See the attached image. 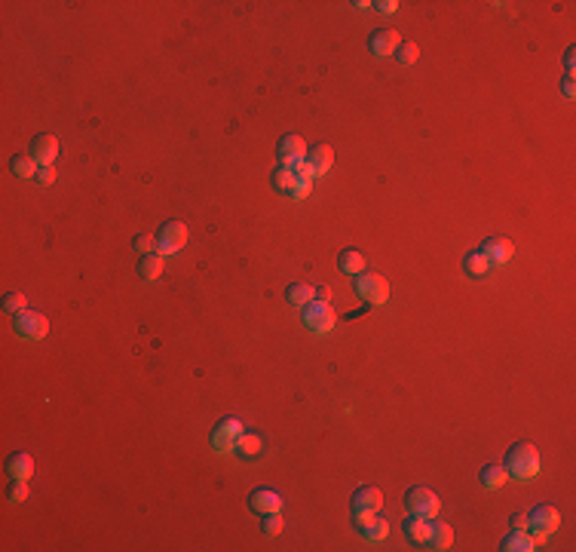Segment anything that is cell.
<instances>
[{
  "label": "cell",
  "instance_id": "6da1fadb",
  "mask_svg": "<svg viewBox=\"0 0 576 552\" xmlns=\"http://www.w3.org/2000/svg\"><path fill=\"white\" fill-rule=\"evenodd\" d=\"M506 473L509 479H518V482H528L540 473V451L533 442H515L506 451Z\"/></svg>",
  "mask_w": 576,
  "mask_h": 552
},
{
  "label": "cell",
  "instance_id": "7a4b0ae2",
  "mask_svg": "<svg viewBox=\"0 0 576 552\" xmlns=\"http://www.w3.org/2000/svg\"><path fill=\"white\" fill-rule=\"evenodd\" d=\"M353 292L359 301H365V307H380L389 301V282L386 276H380L374 270H362L353 276Z\"/></svg>",
  "mask_w": 576,
  "mask_h": 552
},
{
  "label": "cell",
  "instance_id": "3957f363",
  "mask_svg": "<svg viewBox=\"0 0 576 552\" xmlns=\"http://www.w3.org/2000/svg\"><path fill=\"white\" fill-rule=\"evenodd\" d=\"M405 506H408V516H417V518H426L429 521V518L438 516L441 500H438L436 491L417 485V488H411L408 494H405Z\"/></svg>",
  "mask_w": 576,
  "mask_h": 552
},
{
  "label": "cell",
  "instance_id": "277c9868",
  "mask_svg": "<svg viewBox=\"0 0 576 552\" xmlns=\"http://www.w3.org/2000/svg\"><path fill=\"white\" fill-rule=\"evenodd\" d=\"M558 525H561V513L555 506H549V504L533 506L528 513V531L537 537V543H542L552 531H558Z\"/></svg>",
  "mask_w": 576,
  "mask_h": 552
},
{
  "label": "cell",
  "instance_id": "5b68a950",
  "mask_svg": "<svg viewBox=\"0 0 576 552\" xmlns=\"http://www.w3.org/2000/svg\"><path fill=\"white\" fill-rule=\"evenodd\" d=\"M301 320H304V325H307V329H310L313 334H325V332L334 329L337 313L331 310V304L310 301L307 307H301Z\"/></svg>",
  "mask_w": 576,
  "mask_h": 552
},
{
  "label": "cell",
  "instance_id": "8992f818",
  "mask_svg": "<svg viewBox=\"0 0 576 552\" xmlns=\"http://www.w3.org/2000/svg\"><path fill=\"white\" fill-rule=\"evenodd\" d=\"M13 332L19 337H25V341H43L49 334V320L37 310H22V313H16V320H13Z\"/></svg>",
  "mask_w": 576,
  "mask_h": 552
},
{
  "label": "cell",
  "instance_id": "52a82bcc",
  "mask_svg": "<svg viewBox=\"0 0 576 552\" xmlns=\"http://www.w3.org/2000/svg\"><path fill=\"white\" fill-rule=\"evenodd\" d=\"M187 224L184 221H163L157 230V255H175L187 242Z\"/></svg>",
  "mask_w": 576,
  "mask_h": 552
},
{
  "label": "cell",
  "instance_id": "ba28073f",
  "mask_svg": "<svg viewBox=\"0 0 576 552\" xmlns=\"http://www.w3.org/2000/svg\"><path fill=\"white\" fill-rule=\"evenodd\" d=\"M245 433L242 429V421L240 417H224L221 424H215V429H212V448L215 451H233V445H236V439H240Z\"/></svg>",
  "mask_w": 576,
  "mask_h": 552
},
{
  "label": "cell",
  "instance_id": "9c48e42d",
  "mask_svg": "<svg viewBox=\"0 0 576 552\" xmlns=\"http://www.w3.org/2000/svg\"><path fill=\"white\" fill-rule=\"evenodd\" d=\"M478 252L488 258L490 267H503V264H509V258L515 255V242H512L509 237H488Z\"/></svg>",
  "mask_w": 576,
  "mask_h": 552
},
{
  "label": "cell",
  "instance_id": "30bf717a",
  "mask_svg": "<svg viewBox=\"0 0 576 552\" xmlns=\"http://www.w3.org/2000/svg\"><path fill=\"white\" fill-rule=\"evenodd\" d=\"M398 44H402L398 31H389V28H377V31H371V37H368V49H371V56H374V58L396 56Z\"/></svg>",
  "mask_w": 576,
  "mask_h": 552
},
{
  "label": "cell",
  "instance_id": "8fae6325",
  "mask_svg": "<svg viewBox=\"0 0 576 552\" xmlns=\"http://www.w3.org/2000/svg\"><path fill=\"white\" fill-rule=\"evenodd\" d=\"M349 509L353 513H380L384 509V491L374 485H362L349 500Z\"/></svg>",
  "mask_w": 576,
  "mask_h": 552
},
{
  "label": "cell",
  "instance_id": "7c38bea8",
  "mask_svg": "<svg viewBox=\"0 0 576 552\" xmlns=\"http://www.w3.org/2000/svg\"><path fill=\"white\" fill-rule=\"evenodd\" d=\"M28 153L40 163V166H53L56 157H58V138L53 132H40V136H34V141H31Z\"/></svg>",
  "mask_w": 576,
  "mask_h": 552
},
{
  "label": "cell",
  "instance_id": "4fadbf2b",
  "mask_svg": "<svg viewBox=\"0 0 576 552\" xmlns=\"http://www.w3.org/2000/svg\"><path fill=\"white\" fill-rule=\"evenodd\" d=\"M249 509L254 516H267V513H279L282 509V497L279 491L273 488H254L249 494Z\"/></svg>",
  "mask_w": 576,
  "mask_h": 552
},
{
  "label": "cell",
  "instance_id": "5bb4252c",
  "mask_svg": "<svg viewBox=\"0 0 576 552\" xmlns=\"http://www.w3.org/2000/svg\"><path fill=\"white\" fill-rule=\"evenodd\" d=\"M276 157H279L282 166H294V163L307 160V141L301 136H282L279 145H276Z\"/></svg>",
  "mask_w": 576,
  "mask_h": 552
},
{
  "label": "cell",
  "instance_id": "9a60e30c",
  "mask_svg": "<svg viewBox=\"0 0 576 552\" xmlns=\"http://www.w3.org/2000/svg\"><path fill=\"white\" fill-rule=\"evenodd\" d=\"M451 543H454V528L451 525H445V521H438V516L436 518H429V534H426V549H448Z\"/></svg>",
  "mask_w": 576,
  "mask_h": 552
},
{
  "label": "cell",
  "instance_id": "2e32d148",
  "mask_svg": "<svg viewBox=\"0 0 576 552\" xmlns=\"http://www.w3.org/2000/svg\"><path fill=\"white\" fill-rule=\"evenodd\" d=\"M31 473H34V457L28 451H13L6 457V476L9 479H22V482H28Z\"/></svg>",
  "mask_w": 576,
  "mask_h": 552
},
{
  "label": "cell",
  "instance_id": "e0dca14e",
  "mask_svg": "<svg viewBox=\"0 0 576 552\" xmlns=\"http://www.w3.org/2000/svg\"><path fill=\"white\" fill-rule=\"evenodd\" d=\"M540 543H537V537L530 534V531H518V528H512L506 537H503V543H500V549L503 552H530V549H537Z\"/></svg>",
  "mask_w": 576,
  "mask_h": 552
},
{
  "label": "cell",
  "instance_id": "ac0fdd59",
  "mask_svg": "<svg viewBox=\"0 0 576 552\" xmlns=\"http://www.w3.org/2000/svg\"><path fill=\"white\" fill-rule=\"evenodd\" d=\"M270 184H273V190L276 193H282V197H294V188H297V172L292 169V166H276L273 172H270Z\"/></svg>",
  "mask_w": 576,
  "mask_h": 552
},
{
  "label": "cell",
  "instance_id": "d6986e66",
  "mask_svg": "<svg viewBox=\"0 0 576 552\" xmlns=\"http://www.w3.org/2000/svg\"><path fill=\"white\" fill-rule=\"evenodd\" d=\"M233 451L240 454L242 460H254V457H261V454H264V439H261L258 433H242L240 439H236Z\"/></svg>",
  "mask_w": 576,
  "mask_h": 552
},
{
  "label": "cell",
  "instance_id": "ffe728a7",
  "mask_svg": "<svg viewBox=\"0 0 576 552\" xmlns=\"http://www.w3.org/2000/svg\"><path fill=\"white\" fill-rule=\"evenodd\" d=\"M307 163L313 166L316 175H325V172L331 169V163H334V150H331V145H316L313 150H307Z\"/></svg>",
  "mask_w": 576,
  "mask_h": 552
},
{
  "label": "cell",
  "instance_id": "44dd1931",
  "mask_svg": "<svg viewBox=\"0 0 576 552\" xmlns=\"http://www.w3.org/2000/svg\"><path fill=\"white\" fill-rule=\"evenodd\" d=\"M337 270L346 273V276H359L365 270V255L359 249H344L337 255Z\"/></svg>",
  "mask_w": 576,
  "mask_h": 552
},
{
  "label": "cell",
  "instance_id": "7402d4cb",
  "mask_svg": "<svg viewBox=\"0 0 576 552\" xmlns=\"http://www.w3.org/2000/svg\"><path fill=\"white\" fill-rule=\"evenodd\" d=\"M285 301L292 307H307L310 301H316V289L310 282H292L285 289Z\"/></svg>",
  "mask_w": 576,
  "mask_h": 552
},
{
  "label": "cell",
  "instance_id": "603a6c76",
  "mask_svg": "<svg viewBox=\"0 0 576 552\" xmlns=\"http://www.w3.org/2000/svg\"><path fill=\"white\" fill-rule=\"evenodd\" d=\"M37 169H40V163L31 157V153H16V157L9 160V172H13L16 178H37Z\"/></svg>",
  "mask_w": 576,
  "mask_h": 552
},
{
  "label": "cell",
  "instance_id": "cb8c5ba5",
  "mask_svg": "<svg viewBox=\"0 0 576 552\" xmlns=\"http://www.w3.org/2000/svg\"><path fill=\"white\" fill-rule=\"evenodd\" d=\"M488 270H490V264H488V258L481 252H466L463 255V273L466 276L481 280V276H488Z\"/></svg>",
  "mask_w": 576,
  "mask_h": 552
},
{
  "label": "cell",
  "instance_id": "d4e9b609",
  "mask_svg": "<svg viewBox=\"0 0 576 552\" xmlns=\"http://www.w3.org/2000/svg\"><path fill=\"white\" fill-rule=\"evenodd\" d=\"M402 531H405V537L411 540V543L423 546V543H426V534H429V521H426V518H417V516H408L405 525H402Z\"/></svg>",
  "mask_w": 576,
  "mask_h": 552
},
{
  "label": "cell",
  "instance_id": "484cf974",
  "mask_svg": "<svg viewBox=\"0 0 576 552\" xmlns=\"http://www.w3.org/2000/svg\"><path fill=\"white\" fill-rule=\"evenodd\" d=\"M160 273H163V255H141L138 258V276L141 280H148V282H153V280H160Z\"/></svg>",
  "mask_w": 576,
  "mask_h": 552
},
{
  "label": "cell",
  "instance_id": "4316f807",
  "mask_svg": "<svg viewBox=\"0 0 576 552\" xmlns=\"http://www.w3.org/2000/svg\"><path fill=\"white\" fill-rule=\"evenodd\" d=\"M478 479H481V485L485 488H500L503 482L509 479V473H506V466H497V464H490V466H485L478 473Z\"/></svg>",
  "mask_w": 576,
  "mask_h": 552
},
{
  "label": "cell",
  "instance_id": "83f0119b",
  "mask_svg": "<svg viewBox=\"0 0 576 552\" xmlns=\"http://www.w3.org/2000/svg\"><path fill=\"white\" fill-rule=\"evenodd\" d=\"M359 534H362L365 540H374V543H377V540H384L389 534V525H386V518H380V513H377L365 528H359Z\"/></svg>",
  "mask_w": 576,
  "mask_h": 552
},
{
  "label": "cell",
  "instance_id": "f1b7e54d",
  "mask_svg": "<svg viewBox=\"0 0 576 552\" xmlns=\"http://www.w3.org/2000/svg\"><path fill=\"white\" fill-rule=\"evenodd\" d=\"M417 58H420V46L414 44V40L398 44V49H396V61H398V65H414Z\"/></svg>",
  "mask_w": 576,
  "mask_h": 552
},
{
  "label": "cell",
  "instance_id": "f546056e",
  "mask_svg": "<svg viewBox=\"0 0 576 552\" xmlns=\"http://www.w3.org/2000/svg\"><path fill=\"white\" fill-rule=\"evenodd\" d=\"M25 304H28V298L22 292H6L4 295V310L6 313H22V310H28Z\"/></svg>",
  "mask_w": 576,
  "mask_h": 552
},
{
  "label": "cell",
  "instance_id": "4dcf8cb0",
  "mask_svg": "<svg viewBox=\"0 0 576 552\" xmlns=\"http://www.w3.org/2000/svg\"><path fill=\"white\" fill-rule=\"evenodd\" d=\"M132 249L138 252V258L141 255H153L157 252V237H150V233H138V237L132 240Z\"/></svg>",
  "mask_w": 576,
  "mask_h": 552
},
{
  "label": "cell",
  "instance_id": "1f68e13d",
  "mask_svg": "<svg viewBox=\"0 0 576 552\" xmlns=\"http://www.w3.org/2000/svg\"><path fill=\"white\" fill-rule=\"evenodd\" d=\"M6 497H9V504H22V500H28V482H22V479H9Z\"/></svg>",
  "mask_w": 576,
  "mask_h": 552
},
{
  "label": "cell",
  "instance_id": "d6a6232c",
  "mask_svg": "<svg viewBox=\"0 0 576 552\" xmlns=\"http://www.w3.org/2000/svg\"><path fill=\"white\" fill-rule=\"evenodd\" d=\"M261 531L267 537H276L282 531V516L279 513H267V516H261Z\"/></svg>",
  "mask_w": 576,
  "mask_h": 552
},
{
  "label": "cell",
  "instance_id": "836d02e7",
  "mask_svg": "<svg viewBox=\"0 0 576 552\" xmlns=\"http://www.w3.org/2000/svg\"><path fill=\"white\" fill-rule=\"evenodd\" d=\"M34 181L40 184V188H49V184L56 181V169H53V166H40V169H37V178H34Z\"/></svg>",
  "mask_w": 576,
  "mask_h": 552
},
{
  "label": "cell",
  "instance_id": "e575fe53",
  "mask_svg": "<svg viewBox=\"0 0 576 552\" xmlns=\"http://www.w3.org/2000/svg\"><path fill=\"white\" fill-rule=\"evenodd\" d=\"M561 89H564V96H567V98H573V96H576V77H573V74H564Z\"/></svg>",
  "mask_w": 576,
  "mask_h": 552
},
{
  "label": "cell",
  "instance_id": "d590c367",
  "mask_svg": "<svg viewBox=\"0 0 576 552\" xmlns=\"http://www.w3.org/2000/svg\"><path fill=\"white\" fill-rule=\"evenodd\" d=\"M564 65H567V74H573V68H576V49L573 46H567V53H564Z\"/></svg>",
  "mask_w": 576,
  "mask_h": 552
},
{
  "label": "cell",
  "instance_id": "8d00e7d4",
  "mask_svg": "<svg viewBox=\"0 0 576 552\" xmlns=\"http://www.w3.org/2000/svg\"><path fill=\"white\" fill-rule=\"evenodd\" d=\"M512 528L528 531V513H515V516H512Z\"/></svg>",
  "mask_w": 576,
  "mask_h": 552
},
{
  "label": "cell",
  "instance_id": "74e56055",
  "mask_svg": "<svg viewBox=\"0 0 576 552\" xmlns=\"http://www.w3.org/2000/svg\"><path fill=\"white\" fill-rule=\"evenodd\" d=\"M316 301L328 304V301H331V289H328V285H319V289H316Z\"/></svg>",
  "mask_w": 576,
  "mask_h": 552
},
{
  "label": "cell",
  "instance_id": "f35d334b",
  "mask_svg": "<svg viewBox=\"0 0 576 552\" xmlns=\"http://www.w3.org/2000/svg\"><path fill=\"white\" fill-rule=\"evenodd\" d=\"M377 9H380V13H396V9H398V4H396V0H380V4H377Z\"/></svg>",
  "mask_w": 576,
  "mask_h": 552
}]
</instances>
